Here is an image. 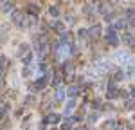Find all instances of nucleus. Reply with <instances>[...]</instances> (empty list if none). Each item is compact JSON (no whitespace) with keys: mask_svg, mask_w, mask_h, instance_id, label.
I'll list each match as a JSON object with an SVG mask.
<instances>
[{"mask_svg":"<svg viewBox=\"0 0 135 130\" xmlns=\"http://www.w3.org/2000/svg\"><path fill=\"white\" fill-rule=\"evenodd\" d=\"M133 101H132V99H128V101H126V110H133Z\"/></svg>","mask_w":135,"mask_h":130,"instance_id":"nucleus-20","label":"nucleus"},{"mask_svg":"<svg viewBox=\"0 0 135 130\" xmlns=\"http://www.w3.org/2000/svg\"><path fill=\"white\" fill-rule=\"evenodd\" d=\"M13 6H15L13 0H4V2H2V11H4V13H11V11H13Z\"/></svg>","mask_w":135,"mask_h":130,"instance_id":"nucleus-7","label":"nucleus"},{"mask_svg":"<svg viewBox=\"0 0 135 130\" xmlns=\"http://www.w3.org/2000/svg\"><path fill=\"white\" fill-rule=\"evenodd\" d=\"M49 13H51L52 16H58V15H60V11L56 9V7H51V9H49Z\"/></svg>","mask_w":135,"mask_h":130,"instance_id":"nucleus-19","label":"nucleus"},{"mask_svg":"<svg viewBox=\"0 0 135 130\" xmlns=\"http://www.w3.org/2000/svg\"><path fill=\"white\" fill-rule=\"evenodd\" d=\"M110 2H112V4H115V2H117V0H110Z\"/></svg>","mask_w":135,"mask_h":130,"instance_id":"nucleus-24","label":"nucleus"},{"mask_svg":"<svg viewBox=\"0 0 135 130\" xmlns=\"http://www.w3.org/2000/svg\"><path fill=\"white\" fill-rule=\"evenodd\" d=\"M6 112H7V107H0V119L6 116Z\"/></svg>","mask_w":135,"mask_h":130,"instance_id":"nucleus-21","label":"nucleus"},{"mask_svg":"<svg viewBox=\"0 0 135 130\" xmlns=\"http://www.w3.org/2000/svg\"><path fill=\"white\" fill-rule=\"evenodd\" d=\"M25 49H27V45H20V51H18V56H23V54H25Z\"/></svg>","mask_w":135,"mask_h":130,"instance_id":"nucleus-18","label":"nucleus"},{"mask_svg":"<svg viewBox=\"0 0 135 130\" xmlns=\"http://www.w3.org/2000/svg\"><path fill=\"white\" fill-rule=\"evenodd\" d=\"M70 53H72V45L70 43H61L58 47V58L60 60H65L67 56H70Z\"/></svg>","mask_w":135,"mask_h":130,"instance_id":"nucleus-2","label":"nucleus"},{"mask_svg":"<svg viewBox=\"0 0 135 130\" xmlns=\"http://www.w3.org/2000/svg\"><path fill=\"white\" fill-rule=\"evenodd\" d=\"M45 121H47V123H51V125H56V123L60 121V116H58V114H49Z\"/></svg>","mask_w":135,"mask_h":130,"instance_id":"nucleus-10","label":"nucleus"},{"mask_svg":"<svg viewBox=\"0 0 135 130\" xmlns=\"http://www.w3.org/2000/svg\"><path fill=\"white\" fill-rule=\"evenodd\" d=\"M7 63H9V62H7V58H0V71H2V69H6Z\"/></svg>","mask_w":135,"mask_h":130,"instance_id":"nucleus-15","label":"nucleus"},{"mask_svg":"<svg viewBox=\"0 0 135 130\" xmlns=\"http://www.w3.org/2000/svg\"><path fill=\"white\" fill-rule=\"evenodd\" d=\"M114 58H115V62H119V65L132 63V56H130V53H124V51H117Z\"/></svg>","mask_w":135,"mask_h":130,"instance_id":"nucleus-1","label":"nucleus"},{"mask_svg":"<svg viewBox=\"0 0 135 130\" xmlns=\"http://www.w3.org/2000/svg\"><path fill=\"white\" fill-rule=\"evenodd\" d=\"M126 2H132V0H126Z\"/></svg>","mask_w":135,"mask_h":130,"instance_id":"nucleus-25","label":"nucleus"},{"mask_svg":"<svg viewBox=\"0 0 135 130\" xmlns=\"http://www.w3.org/2000/svg\"><path fill=\"white\" fill-rule=\"evenodd\" d=\"M86 34H90L92 38H97V36L101 34V27H99V25H94V27H90V29L86 31Z\"/></svg>","mask_w":135,"mask_h":130,"instance_id":"nucleus-8","label":"nucleus"},{"mask_svg":"<svg viewBox=\"0 0 135 130\" xmlns=\"http://www.w3.org/2000/svg\"><path fill=\"white\" fill-rule=\"evenodd\" d=\"M97 119V114H92V116H88V123H94Z\"/></svg>","mask_w":135,"mask_h":130,"instance_id":"nucleus-22","label":"nucleus"},{"mask_svg":"<svg viewBox=\"0 0 135 130\" xmlns=\"http://www.w3.org/2000/svg\"><path fill=\"white\" fill-rule=\"evenodd\" d=\"M104 128H106V130H115V121H106Z\"/></svg>","mask_w":135,"mask_h":130,"instance_id":"nucleus-14","label":"nucleus"},{"mask_svg":"<svg viewBox=\"0 0 135 130\" xmlns=\"http://www.w3.org/2000/svg\"><path fill=\"white\" fill-rule=\"evenodd\" d=\"M79 36H81V38H85V36H86V31H85V29H81V31H79Z\"/></svg>","mask_w":135,"mask_h":130,"instance_id":"nucleus-23","label":"nucleus"},{"mask_svg":"<svg viewBox=\"0 0 135 130\" xmlns=\"http://www.w3.org/2000/svg\"><path fill=\"white\" fill-rule=\"evenodd\" d=\"M74 105H76V101H69V103H67V108H65V114H70V112H72V108H74Z\"/></svg>","mask_w":135,"mask_h":130,"instance_id":"nucleus-13","label":"nucleus"},{"mask_svg":"<svg viewBox=\"0 0 135 130\" xmlns=\"http://www.w3.org/2000/svg\"><path fill=\"white\" fill-rule=\"evenodd\" d=\"M123 76H124V74H123V72H121V71H119V72H115L114 80H115V81H121V80H123Z\"/></svg>","mask_w":135,"mask_h":130,"instance_id":"nucleus-17","label":"nucleus"},{"mask_svg":"<svg viewBox=\"0 0 135 130\" xmlns=\"http://www.w3.org/2000/svg\"><path fill=\"white\" fill-rule=\"evenodd\" d=\"M123 40H124L128 45H133V38H132V34H130V32H124V34H123Z\"/></svg>","mask_w":135,"mask_h":130,"instance_id":"nucleus-12","label":"nucleus"},{"mask_svg":"<svg viewBox=\"0 0 135 130\" xmlns=\"http://www.w3.org/2000/svg\"><path fill=\"white\" fill-rule=\"evenodd\" d=\"M104 40L110 43V45H117V43H119V38L115 36V32H114V31H110V32H108V34L104 36Z\"/></svg>","mask_w":135,"mask_h":130,"instance_id":"nucleus-5","label":"nucleus"},{"mask_svg":"<svg viewBox=\"0 0 135 130\" xmlns=\"http://www.w3.org/2000/svg\"><path fill=\"white\" fill-rule=\"evenodd\" d=\"M13 22L16 24V25H23V15H22L20 11H13Z\"/></svg>","mask_w":135,"mask_h":130,"instance_id":"nucleus-4","label":"nucleus"},{"mask_svg":"<svg viewBox=\"0 0 135 130\" xmlns=\"http://www.w3.org/2000/svg\"><path fill=\"white\" fill-rule=\"evenodd\" d=\"M119 96V90L114 87V83H110L108 85V94H106V98H110V99H114V98Z\"/></svg>","mask_w":135,"mask_h":130,"instance_id":"nucleus-6","label":"nucleus"},{"mask_svg":"<svg viewBox=\"0 0 135 130\" xmlns=\"http://www.w3.org/2000/svg\"><path fill=\"white\" fill-rule=\"evenodd\" d=\"M56 99H58V101L65 99V89H63V87H58V89H56Z\"/></svg>","mask_w":135,"mask_h":130,"instance_id":"nucleus-11","label":"nucleus"},{"mask_svg":"<svg viewBox=\"0 0 135 130\" xmlns=\"http://www.w3.org/2000/svg\"><path fill=\"white\" fill-rule=\"evenodd\" d=\"M0 2H4V0H0Z\"/></svg>","mask_w":135,"mask_h":130,"instance_id":"nucleus-26","label":"nucleus"},{"mask_svg":"<svg viewBox=\"0 0 135 130\" xmlns=\"http://www.w3.org/2000/svg\"><path fill=\"white\" fill-rule=\"evenodd\" d=\"M65 96H69V98H76L78 96V87H69L67 90H65Z\"/></svg>","mask_w":135,"mask_h":130,"instance_id":"nucleus-9","label":"nucleus"},{"mask_svg":"<svg viewBox=\"0 0 135 130\" xmlns=\"http://www.w3.org/2000/svg\"><path fill=\"white\" fill-rule=\"evenodd\" d=\"M94 67L103 74V72H106V71H110V69H112V63H110V60H97V62L94 63Z\"/></svg>","mask_w":135,"mask_h":130,"instance_id":"nucleus-3","label":"nucleus"},{"mask_svg":"<svg viewBox=\"0 0 135 130\" xmlns=\"http://www.w3.org/2000/svg\"><path fill=\"white\" fill-rule=\"evenodd\" d=\"M97 11H99L101 15H106V11H108V9H106V4H99V9H97Z\"/></svg>","mask_w":135,"mask_h":130,"instance_id":"nucleus-16","label":"nucleus"}]
</instances>
